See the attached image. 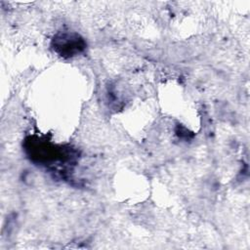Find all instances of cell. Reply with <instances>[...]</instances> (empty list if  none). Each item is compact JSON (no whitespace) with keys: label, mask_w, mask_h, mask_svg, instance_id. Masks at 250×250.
Here are the masks:
<instances>
[{"label":"cell","mask_w":250,"mask_h":250,"mask_svg":"<svg viewBox=\"0 0 250 250\" xmlns=\"http://www.w3.org/2000/svg\"><path fill=\"white\" fill-rule=\"evenodd\" d=\"M54 49L62 57H73L81 53L85 47V41L76 33L58 34L54 38Z\"/></svg>","instance_id":"obj_1"}]
</instances>
